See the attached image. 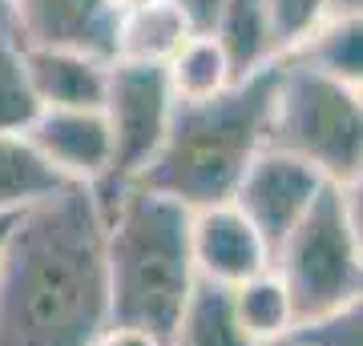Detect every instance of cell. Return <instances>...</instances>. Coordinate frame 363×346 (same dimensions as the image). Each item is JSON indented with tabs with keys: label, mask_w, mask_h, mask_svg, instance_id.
Instances as JSON below:
<instances>
[{
	"label": "cell",
	"mask_w": 363,
	"mask_h": 346,
	"mask_svg": "<svg viewBox=\"0 0 363 346\" xmlns=\"http://www.w3.org/2000/svg\"><path fill=\"white\" fill-rule=\"evenodd\" d=\"M323 185L327 181L311 166H303L298 157L283 154V149H262L255 157V166L247 169V178L238 181L234 205L255 226V233L274 258V250L291 238L298 221L307 218V209L323 193Z\"/></svg>",
	"instance_id": "52a82bcc"
},
{
	"label": "cell",
	"mask_w": 363,
	"mask_h": 346,
	"mask_svg": "<svg viewBox=\"0 0 363 346\" xmlns=\"http://www.w3.org/2000/svg\"><path fill=\"white\" fill-rule=\"evenodd\" d=\"M109 330L105 214L65 185L16 218L0 262V346H93Z\"/></svg>",
	"instance_id": "6da1fadb"
},
{
	"label": "cell",
	"mask_w": 363,
	"mask_h": 346,
	"mask_svg": "<svg viewBox=\"0 0 363 346\" xmlns=\"http://www.w3.org/2000/svg\"><path fill=\"white\" fill-rule=\"evenodd\" d=\"M271 149L298 157L327 185H347L363 169V93L291 57H279Z\"/></svg>",
	"instance_id": "277c9868"
},
{
	"label": "cell",
	"mask_w": 363,
	"mask_h": 346,
	"mask_svg": "<svg viewBox=\"0 0 363 346\" xmlns=\"http://www.w3.org/2000/svg\"><path fill=\"white\" fill-rule=\"evenodd\" d=\"M327 16H363V0H327Z\"/></svg>",
	"instance_id": "d4e9b609"
},
{
	"label": "cell",
	"mask_w": 363,
	"mask_h": 346,
	"mask_svg": "<svg viewBox=\"0 0 363 346\" xmlns=\"http://www.w3.org/2000/svg\"><path fill=\"white\" fill-rule=\"evenodd\" d=\"M174 93H169L166 69L162 64H121L109 69V93H105V121L113 133V166L101 185H93L101 214L138 185L145 166L157 157L162 142L174 121Z\"/></svg>",
	"instance_id": "8992f818"
},
{
	"label": "cell",
	"mask_w": 363,
	"mask_h": 346,
	"mask_svg": "<svg viewBox=\"0 0 363 346\" xmlns=\"http://www.w3.org/2000/svg\"><path fill=\"white\" fill-rule=\"evenodd\" d=\"M25 137L73 185H101L113 166V133L105 109H40Z\"/></svg>",
	"instance_id": "ba28073f"
},
{
	"label": "cell",
	"mask_w": 363,
	"mask_h": 346,
	"mask_svg": "<svg viewBox=\"0 0 363 346\" xmlns=\"http://www.w3.org/2000/svg\"><path fill=\"white\" fill-rule=\"evenodd\" d=\"M279 73L283 64L274 61L210 101H178L166 142L138 178V190L174 197L190 214L234 202L255 157L271 149Z\"/></svg>",
	"instance_id": "7a4b0ae2"
},
{
	"label": "cell",
	"mask_w": 363,
	"mask_h": 346,
	"mask_svg": "<svg viewBox=\"0 0 363 346\" xmlns=\"http://www.w3.org/2000/svg\"><path fill=\"white\" fill-rule=\"evenodd\" d=\"M283 57L311 64L327 77L343 81L347 89L363 93V16H327L311 37Z\"/></svg>",
	"instance_id": "e0dca14e"
},
{
	"label": "cell",
	"mask_w": 363,
	"mask_h": 346,
	"mask_svg": "<svg viewBox=\"0 0 363 346\" xmlns=\"http://www.w3.org/2000/svg\"><path fill=\"white\" fill-rule=\"evenodd\" d=\"M174 4H182V13L194 21L198 33H214L218 13H222V0H174Z\"/></svg>",
	"instance_id": "603a6c76"
},
{
	"label": "cell",
	"mask_w": 363,
	"mask_h": 346,
	"mask_svg": "<svg viewBox=\"0 0 363 346\" xmlns=\"http://www.w3.org/2000/svg\"><path fill=\"white\" fill-rule=\"evenodd\" d=\"M339 193H343L347 226H351V233H355V242H359V250H363V169L347 181V185H339Z\"/></svg>",
	"instance_id": "7402d4cb"
},
{
	"label": "cell",
	"mask_w": 363,
	"mask_h": 346,
	"mask_svg": "<svg viewBox=\"0 0 363 346\" xmlns=\"http://www.w3.org/2000/svg\"><path fill=\"white\" fill-rule=\"evenodd\" d=\"M113 61L77 49H33L28 45V77L40 109H101L109 93Z\"/></svg>",
	"instance_id": "8fae6325"
},
{
	"label": "cell",
	"mask_w": 363,
	"mask_h": 346,
	"mask_svg": "<svg viewBox=\"0 0 363 346\" xmlns=\"http://www.w3.org/2000/svg\"><path fill=\"white\" fill-rule=\"evenodd\" d=\"M40 117V101L28 77V45L16 33L9 0H0V137L28 133Z\"/></svg>",
	"instance_id": "9a60e30c"
},
{
	"label": "cell",
	"mask_w": 363,
	"mask_h": 346,
	"mask_svg": "<svg viewBox=\"0 0 363 346\" xmlns=\"http://www.w3.org/2000/svg\"><path fill=\"white\" fill-rule=\"evenodd\" d=\"M298 334L311 346H363V294L355 302H347L343 310L327 314L323 322L303 326Z\"/></svg>",
	"instance_id": "44dd1931"
},
{
	"label": "cell",
	"mask_w": 363,
	"mask_h": 346,
	"mask_svg": "<svg viewBox=\"0 0 363 346\" xmlns=\"http://www.w3.org/2000/svg\"><path fill=\"white\" fill-rule=\"evenodd\" d=\"M230 298H234V314L242 322V330H247L259 346L298 330L291 294H286V286L279 282L274 270H262V274H255L247 282L230 286Z\"/></svg>",
	"instance_id": "d6986e66"
},
{
	"label": "cell",
	"mask_w": 363,
	"mask_h": 346,
	"mask_svg": "<svg viewBox=\"0 0 363 346\" xmlns=\"http://www.w3.org/2000/svg\"><path fill=\"white\" fill-rule=\"evenodd\" d=\"M166 81L174 101H210V97L230 89L238 73H234L226 45L214 33H194L182 45L178 57L166 64Z\"/></svg>",
	"instance_id": "ac0fdd59"
},
{
	"label": "cell",
	"mask_w": 363,
	"mask_h": 346,
	"mask_svg": "<svg viewBox=\"0 0 363 346\" xmlns=\"http://www.w3.org/2000/svg\"><path fill=\"white\" fill-rule=\"evenodd\" d=\"M65 181L57 169L37 154V145L25 133H4L0 137V218H16L33 205L49 202L52 193H61Z\"/></svg>",
	"instance_id": "4fadbf2b"
},
{
	"label": "cell",
	"mask_w": 363,
	"mask_h": 346,
	"mask_svg": "<svg viewBox=\"0 0 363 346\" xmlns=\"http://www.w3.org/2000/svg\"><path fill=\"white\" fill-rule=\"evenodd\" d=\"M267 346H311V342L295 330V334H283V338H274V342H267Z\"/></svg>",
	"instance_id": "4316f807"
},
{
	"label": "cell",
	"mask_w": 363,
	"mask_h": 346,
	"mask_svg": "<svg viewBox=\"0 0 363 346\" xmlns=\"http://www.w3.org/2000/svg\"><path fill=\"white\" fill-rule=\"evenodd\" d=\"M105 4H109L113 13H121V8H130V4H138V0H105Z\"/></svg>",
	"instance_id": "83f0119b"
},
{
	"label": "cell",
	"mask_w": 363,
	"mask_h": 346,
	"mask_svg": "<svg viewBox=\"0 0 363 346\" xmlns=\"http://www.w3.org/2000/svg\"><path fill=\"white\" fill-rule=\"evenodd\" d=\"M214 37L226 45L238 81L250 77V73H259V69H267V64H274L279 57H283L279 45H274V33H271L267 0H222Z\"/></svg>",
	"instance_id": "2e32d148"
},
{
	"label": "cell",
	"mask_w": 363,
	"mask_h": 346,
	"mask_svg": "<svg viewBox=\"0 0 363 346\" xmlns=\"http://www.w3.org/2000/svg\"><path fill=\"white\" fill-rule=\"evenodd\" d=\"M194 266L198 278L218 286H238L271 270V250L262 246V238L255 233L238 205H210L194 214Z\"/></svg>",
	"instance_id": "30bf717a"
},
{
	"label": "cell",
	"mask_w": 363,
	"mask_h": 346,
	"mask_svg": "<svg viewBox=\"0 0 363 346\" xmlns=\"http://www.w3.org/2000/svg\"><path fill=\"white\" fill-rule=\"evenodd\" d=\"M21 218V214H16ZM16 218H0V262H4V246H9V233H13Z\"/></svg>",
	"instance_id": "484cf974"
},
{
	"label": "cell",
	"mask_w": 363,
	"mask_h": 346,
	"mask_svg": "<svg viewBox=\"0 0 363 346\" xmlns=\"http://www.w3.org/2000/svg\"><path fill=\"white\" fill-rule=\"evenodd\" d=\"M267 13L279 52H291L319 28V21L327 16V0H267Z\"/></svg>",
	"instance_id": "ffe728a7"
},
{
	"label": "cell",
	"mask_w": 363,
	"mask_h": 346,
	"mask_svg": "<svg viewBox=\"0 0 363 346\" xmlns=\"http://www.w3.org/2000/svg\"><path fill=\"white\" fill-rule=\"evenodd\" d=\"M271 270L291 294L298 330L363 294V250L347 226L339 185H323L307 218L274 250Z\"/></svg>",
	"instance_id": "5b68a950"
},
{
	"label": "cell",
	"mask_w": 363,
	"mask_h": 346,
	"mask_svg": "<svg viewBox=\"0 0 363 346\" xmlns=\"http://www.w3.org/2000/svg\"><path fill=\"white\" fill-rule=\"evenodd\" d=\"M93 346H166V342H162L157 334L133 330V326H109V330H105Z\"/></svg>",
	"instance_id": "cb8c5ba5"
},
{
	"label": "cell",
	"mask_w": 363,
	"mask_h": 346,
	"mask_svg": "<svg viewBox=\"0 0 363 346\" xmlns=\"http://www.w3.org/2000/svg\"><path fill=\"white\" fill-rule=\"evenodd\" d=\"M16 33L33 49H77L113 61V21L105 0H9Z\"/></svg>",
	"instance_id": "9c48e42d"
},
{
	"label": "cell",
	"mask_w": 363,
	"mask_h": 346,
	"mask_svg": "<svg viewBox=\"0 0 363 346\" xmlns=\"http://www.w3.org/2000/svg\"><path fill=\"white\" fill-rule=\"evenodd\" d=\"M169 346H259V342L242 330V322L234 314L230 286L198 278L190 298H186L178 326L169 334Z\"/></svg>",
	"instance_id": "5bb4252c"
},
{
	"label": "cell",
	"mask_w": 363,
	"mask_h": 346,
	"mask_svg": "<svg viewBox=\"0 0 363 346\" xmlns=\"http://www.w3.org/2000/svg\"><path fill=\"white\" fill-rule=\"evenodd\" d=\"M194 21L174 0H138L113 21V61L121 64H162L166 69L194 37Z\"/></svg>",
	"instance_id": "7c38bea8"
},
{
	"label": "cell",
	"mask_w": 363,
	"mask_h": 346,
	"mask_svg": "<svg viewBox=\"0 0 363 346\" xmlns=\"http://www.w3.org/2000/svg\"><path fill=\"white\" fill-rule=\"evenodd\" d=\"M194 214L174 197L125 190L105 209L109 326L157 334L169 346L186 298L198 282Z\"/></svg>",
	"instance_id": "3957f363"
}]
</instances>
